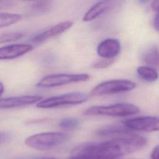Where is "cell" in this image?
<instances>
[{"instance_id":"6da1fadb","label":"cell","mask_w":159,"mask_h":159,"mask_svg":"<svg viewBox=\"0 0 159 159\" xmlns=\"http://www.w3.org/2000/svg\"><path fill=\"white\" fill-rule=\"evenodd\" d=\"M147 139L132 132L99 143H85L76 147L69 159H118L144 148Z\"/></svg>"},{"instance_id":"7a4b0ae2","label":"cell","mask_w":159,"mask_h":159,"mask_svg":"<svg viewBox=\"0 0 159 159\" xmlns=\"http://www.w3.org/2000/svg\"><path fill=\"white\" fill-rule=\"evenodd\" d=\"M140 112V108L135 104L120 102L108 106H94L86 109L84 114L86 116H107L125 117Z\"/></svg>"},{"instance_id":"3957f363","label":"cell","mask_w":159,"mask_h":159,"mask_svg":"<svg viewBox=\"0 0 159 159\" xmlns=\"http://www.w3.org/2000/svg\"><path fill=\"white\" fill-rule=\"evenodd\" d=\"M67 138L66 134L61 132H42L26 138L25 143L29 147L36 150H44L62 144L66 140Z\"/></svg>"},{"instance_id":"277c9868","label":"cell","mask_w":159,"mask_h":159,"mask_svg":"<svg viewBox=\"0 0 159 159\" xmlns=\"http://www.w3.org/2000/svg\"><path fill=\"white\" fill-rule=\"evenodd\" d=\"M88 96L81 92H71L60 96H52L40 101L36 104L39 108L48 109L66 105L80 104L85 102Z\"/></svg>"},{"instance_id":"5b68a950","label":"cell","mask_w":159,"mask_h":159,"mask_svg":"<svg viewBox=\"0 0 159 159\" xmlns=\"http://www.w3.org/2000/svg\"><path fill=\"white\" fill-rule=\"evenodd\" d=\"M90 76L86 73L80 74H53L42 78L37 86L40 88H52L73 83L88 81Z\"/></svg>"},{"instance_id":"8992f818","label":"cell","mask_w":159,"mask_h":159,"mask_svg":"<svg viewBox=\"0 0 159 159\" xmlns=\"http://www.w3.org/2000/svg\"><path fill=\"white\" fill-rule=\"evenodd\" d=\"M135 83L127 80H113L104 81L96 86L91 91L93 96H101L123 93L135 88Z\"/></svg>"},{"instance_id":"52a82bcc","label":"cell","mask_w":159,"mask_h":159,"mask_svg":"<svg viewBox=\"0 0 159 159\" xmlns=\"http://www.w3.org/2000/svg\"><path fill=\"white\" fill-rule=\"evenodd\" d=\"M124 124L132 131L147 132L159 131V117L156 116L135 117L125 120Z\"/></svg>"},{"instance_id":"ba28073f","label":"cell","mask_w":159,"mask_h":159,"mask_svg":"<svg viewBox=\"0 0 159 159\" xmlns=\"http://www.w3.org/2000/svg\"><path fill=\"white\" fill-rule=\"evenodd\" d=\"M43 97L37 95H26L0 99V109H11L38 103Z\"/></svg>"},{"instance_id":"9c48e42d","label":"cell","mask_w":159,"mask_h":159,"mask_svg":"<svg viewBox=\"0 0 159 159\" xmlns=\"http://www.w3.org/2000/svg\"><path fill=\"white\" fill-rule=\"evenodd\" d=\"M96 51L98 55L103 58H114L120 53V43L117 39H106L98 44Z\"/></svg>"},{"instance_id":"30bf717a","label":"cell","mask_w":159,"mask_h":159,"mask_svg":"<svg viewBox=\"0 0 159 159\" xmlns=\"http://www.w3.org/2000/svg\"><path fill=\"white\" fill-rule=\"evenodd\" d=\"M33 49L31 44L17 43L0 47V60H11L20 57Z\"/></svg>"},{"instance_id":"8fae6325","label":"cell","mask_w":159,"mask_h":159,"mask_svg":"<svg viewBox=\"0 0 159 159\" xmlns=\"http://www.w3.org/2000/svg\"><path fill=\"white\" fill-rule=\"evenodd\" d=\"M73 23L71 21H65L57 24L48 30L39 34L32 39V42L34 43H41L51 37L57 36L60 34L63 33L69 29Z\"/></svg>"},{"instance_id":"7c38bea8","label":"cell","mask_w":159,"mask_h":159,"mask_svg":"<svg viewBox=\"0 0 159 159\" xmlns=\"http://www.w3.org/2000/svg\"><path fill=\"white\" fill-rule=\"evenodd\" d=\"M110 3L111 2L108 1H102L96 2L84 14L83 20L84 22H89L95 19L109 9L111 6Z\"/></svg>"},{"instance_id":"4fadbf2b","label":"cell","mask_w":159,"mask_h":159,"mask_svg":"<svg viewBox=\"0 0 159 159\" xmlns=\"http://www.w3.org/2000/svg\"><path fill=\"white\" fill-rule=\"evenodd\" d=\"M132 130L127 129L124 124H115L106 126L98 130V134L102 136H114V137L120 136L127 133L131 132Z\"/></svg>"},{"instance_id":"5bb4252c","label":"cell","mask_w":159,"mask_h":159,"mask_svg":"<svg viewBox=\"0 0 159 159\" xmlns=\"http://www.w3.org/2000/svg\"><path fill=\"white\" fill-rule=\"evenodd\" d=\"M143 61L148 66L159 71V49L156 47L149 48L144 53Z\"/></svg>"},{"instance_id":"9a60e30c","label":"cell","mask_w":159,"mask_h":159,"mask_svg":"<svg viewBox=\"0 0 159 159\" xmlns=\"http://www.w3.org/2000/svg\"><path fill=\"white\" fill-rule=\"evenodd\" d=\"M139 76L147 81L153 82L158 78V73L157 70L148 66H140L137 69Z\"/></svg>"},{"instance_id":"2e32d148","label":"cell","mask_w":159,"mask_h":159,"mask_svg":"<svg viewBox=\"0 0 159 159\" xmlns=\"http://www.w3.org/2000/svg\"><path fill=\"white\" fill-rule=\"evenodd\" d=\"M22 16L16 13L0 12V28L13 25L20 20Z\"/></svg>"},{"instance_id":"e0dca14e","label":"cell","mask_w":159,"mask_h":159,"mask_svg":"<svg viewBox=\"0 0 159 159\" xmlns=\"http://www.w3.org/2000/svg\"><path fill=\"white\" fill-rule=\"evenodd\" d=\"M80 123L81 120L79 119L70 117L61 119L58 123V125L63 129L72 130L77 128L80 125Z\"/></svg>"},{"instance_id":"ac0fdd59","label":"cell","mask_w":159,"mask_h":159,"mask_svg":"<svg viewBox=\"0 0 159 159\" xmlns=\"http://www.w3.org/2000/svg\"><path fill=\"white\" fill-rule=\"evenodd\" d=\"M24 37V34L19 32H9L0 35V44L18 40Z\"/></svg>"},{"instance_id":"d6986e66","label":"cell","mask_w":159,"mask_h":159,"mask_svg":"<svg viewBox=\"0 0 159 159\" xmlns=\"http://www.w3.org/2000/svg\"><path fill=\"white\" fill-rule=\"evenodd\" d=\"M53 3L50 1H37L31 4V8L37 12H46L52 7Z\"/></svg>"},{"instance_id":"ffe728a7","label":"cell","mask_w":159,"mask_h":159,"mask_svg":"<svg viewBox=\"0 0 159 159\" xmlns=\"http://www.w3.org/2000/svg\"><path fill=\"white\" fill-rule=\"evenodd\" d=\"M114 62V58H112V59L103 58L94 63L93 65V67L98 69H103L111 66Z\"/></svg>"},{"instance_id":"44dd1931","label":"cell","mask_w":159,"mask_h":159,"mask_svg":"<svg viewBox=\"0 0 159 159\" xmlns=\"http://www.w3.org/2000/svg\"><path fill=\"white\" fill-rule=\"evenodd\" d=\"M14 1L9 0H0V10L8 9L14 5Z\"/></svg>"},{"instance_id":"7402d4cb","label":"cell","mask_w":159,"mask_h":159,"mask_svg":"<svg viewBox=\"0 0 159 159\" xmlns=\"http://www.w3.org/2000/svg\"><path fill=\"white\" fill-rule=\"evenodd\" d=\"M150 157L151 159H159V145H156L153 148Z\"/></svg>"},{"instance_id":"603a6c76","label":"cell","mask_w":159,"mask_h":159,"mask_svg":"<svg viewBox=\"0 0 159 159\" xmlns=\"http://www.w3.org/2000/svg\"><path fill=\"white\" fill-rule=\"evenodd\" d=\"M10 138L9 134L4 132H0V145L7 142Z\"/></svg>"},{"instance_id":"cb8c5ba5","label":"cell","mask_w":159,"mask_h":159,"mask_svg":"<svg viewBox=\"0 0 159 159\" xmlns=\"http://www.w3.org/2000/svg\"><path fill=\"white\" fill-rule=\"evenodd\" d=\"M153 26L155 29L159 32V12H157L154 17Z\"/></svg>"},{"instance_id":"d4e9b609","label":"cell","mask_w":159,"mask_h":159,"mask_svg":"<svg viewBox=\"0 0 159 159\" xmlns=\"http://www.w3.org/2000/svg\"><path fill=\"white\" fill-rule=\"evenodd\" d=\"M151 7L153 11L159 12V1H152L151 3Z\"/></svg>"},{"instance_id":"484cf974","label":"cell","mask_w":159,"mask_h":159,"mask_svg":"<svg viewBox=\"0 0 159 159\" xmlns=\"http://www.w3.org/2000/svg\"><path fill=\"white\" fill-rule=\"evenodd\" d=\"M4 91V86L2 82L0 81V98Z\"/></svg>"},{"instance_id":"4316f807","label":"cell","mask_w":159,"mask_h":159,"mask_svg":"<svg viewBox=\"0 0 159 159\" xmlns=\"http://www.w3.org/2000/svg\"><path fill=\"white\" fill-rule=\"evenodd\" d=\"M39 159H59V158H57L55 157H44V158H41Z\"/></svg>"}]
</instances>
